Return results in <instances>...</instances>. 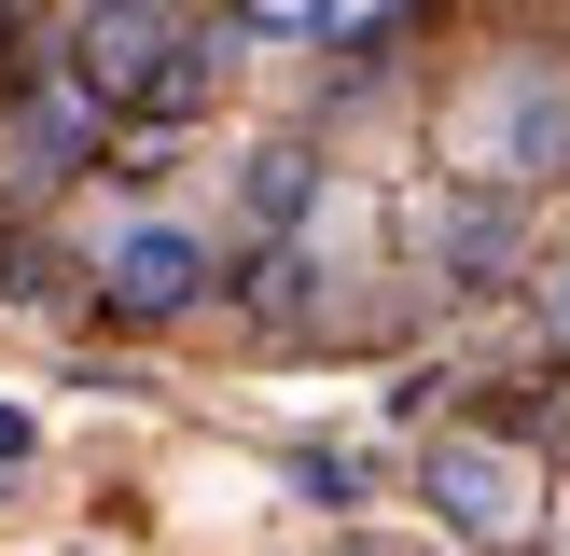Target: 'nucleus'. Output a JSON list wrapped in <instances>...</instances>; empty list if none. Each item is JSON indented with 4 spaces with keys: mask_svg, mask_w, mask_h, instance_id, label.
<instances>
[{
    "mask_svg": "<svg viewBox=\"0 0 570 556\" xmlns=\"http://www.w3.org/2000/svg\"><path fill=\"white\" fill-rule=\"evenodd\" d=\"M250 42H293V56H348L376 28H404V0H237Z\"/></svg>",
    "mask_w": 570,
    "mask_h": 556,
    "instance_id": "nucleus-5",
    "label": "nucleus"
},
{
    "mask_svg": "<svg viewBox=\"0 0 570 556\" xmlns=\"http://www.w3.org/2000/svg\"><path fill=\"white\" fill-rule=\"evenodd\" d=\"M70 98L83 111H195L209 98V42L181 0H83L70 28Z\"/></svg>",
    "mask_w": 570,
    "mask_h": 556,
    "instance_id": "nucleus-1",
    "label": "nucleus"
},
{
    "mask_svg": "<svg viewBox=\"0 0 570 556\" xmlns=\"http://www.w3.org/2000/svg\"><path fill=\"white\" fill-rule=\"evenodd\" d=\"M417 500H432L473 556H529L543 543V473H529L515 445H488V431H445L432 459H417Z\"/></svg>",
    "mask_w": 570,
    "mask_h": 556,
    "instance_id": "nucleus-3",
    "label": "nucleus"
},
{
    "mask_svg": "<svg viewBox=\"0 0 570 556\" xmlns=\"http://www.w3.org/2000/svg\"><path fill=\"white\" fill-rule=\"evenodd\" d=\"M98 292L126 320H181V306H209V237L195 222H111L98 237Z\"/></svg>",
    "mask_w": 570,
    "mask_h": 556,
    "instance_id": "nucleus-4",
    "label": "nucleus"
},
{
    "mask_svg": "<svg viewBox=\"0 0 570 556\" xmlns=\"http://www.w3.org/2000/svg\"><path fill=\"white\" fill-rule=\"evenodd\" d=\"M237 209L265 222V237H306V222H321V153H293V139H265V153L237 167Z\"/></svg>",
    "mask_w": 570,
    "mask_h": 556,
    "instance_id": "nucleus-6",
    "label": "nucleus"
},
{
    "mask_svg": "<svg viewBox=\"0 0 570 556\" xmlns=\"http://www.w3.org/2000/svg\"><path fill=\"white\" fill-rule=\"evenodd\" d=\"M543 334H557V348H570V265L543 278Z\"/></svg>",
    "mask_w": 570,
    "mask_h": 556,
    "instance_id": "nucleus-8",
    "label": "nucleus"
},
{
    "mask_svg": "<svg viewBox=\"0 0 570 556\" xmlns=\"http://www.w3.org/2000/svg\"><path fill=\"white\" fill-rule=\"evenodd\" d=\"M445 167L488 181V195L557 181L570 167V83L543 70V56H488V70L460 83V111H445Z\"/></svg>",
    "mask_w": 570,
    "mask_h": 556,
    "instance_id": "nucleus-2",
    "label": "nucleus"
},
{
    "mask_svg": "<svg viewBox=\"0 0 570 556\" xmlns=\"http://www.w3.org/2000/svg\"><path fill=\"white\" fill-rule=\"evenodd\" d=\"M28 445H42V431H28V404H0V473H14Z\"/></svg>",
    "mask_w": 570,
    "mask_h": 556,
    "instance_id": "nucleus-7",
    "label": "nucleus"
}]
</instances>
